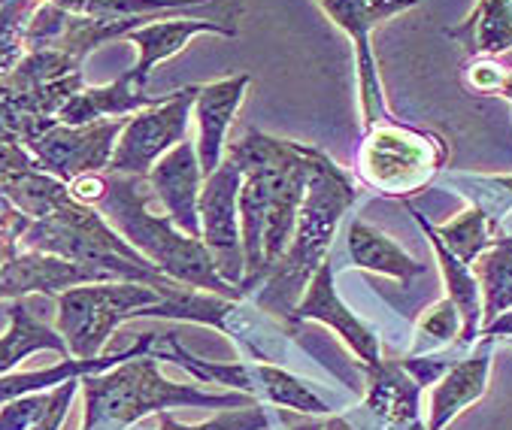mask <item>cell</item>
Masks as SVG:
<instances>
[{"label": "cell", "instance_id": "cell-2", "mask_svg": "<svg viewBox=\"0 0 512 430\" xmlns=\"http://www.w3.org/2000/svg\"><path fill=\"white\" fill-rule=\"evenodd\" d=\"M358 194L361 191L355 188L349 173L340 164H334L322 149H313L310 182H306L291 246L276 264V270L267 276V282L261 285L264 291L255 300L258 309L273 312L288 321L306 285H310V279L328 261L337 228L343 222V215L349 212V206L358 200Z\"/></svg>", "mask_w": 512, "mask_h": 430}, {"label": "cell", "instance_id": "cell-24", "mask_svg": "<svg viewBox=\"0 0 512 430\" xmlns=\"http://www.w3.org/2000/svg\"><path fill=\"white\" fill-rule=\"evenodd\" d=\"M258 373H261V400H267L273 406L297 409L306 415H331V406L313 391V385H306L294 373H288L276 364H267V361L258 364Z\"/></svg>", "mask_w": 512, "mask_h": 430}, {"label": "cell", "instance_id": "cell-14", "mask_svg": "<svg viewBox=\"0 0 512 430\" xmlns=\"http://www.w3.org/2000/svg\"><path fill=\"white\" fill-rule=\"evenodd\" d=\"M52 4L64 7L67 13L91 16V19H140V16L185 13L200 19H216L234 31H240V16H243L240 0H52Z\"/></svg>", "mask_w": 512, "mask_h": 430}, {"label": "cell", "instance_id": "cell-9", "mask_svg": "<svg viewBox=\"0 0 512 430\" xmlns=\"http://www.w3.org/2000/svg\"><path fill=\"white\" fill-rule=\"evenodd\" d=\"M322 10L334 19L337 28H343L349 34V40L355 43V64H358V85H361V110H364V128L376 125L379 119H385V97H382V85H379V73H376V61H373V49H370V31L416 7L419 0H319Z\"/></svg>", "mask_w": 512, "mask_h": 430}, {"label": "cell", "instance_id": "cell-6", "mask_svg": "<svg viewBox=\"0 0 512 430\" xmlns=\"http://www.w3.org/2000/svg\"><path fill=\"white\" fill-rule=\"evenodd\" d=\"M197 91H200V85H185L173 94H164L161 103L146 106V110L128 116V122L116 140L110 173L146 179L152 173V167L185 140Z\"/></svg>", "mask_w": 512, "mask_h": 430}, {"label": "cell", "instance_id": "cell-20", "mask_svg": "<svg viewBox=\"0 0 512 430\" xmlns=\"http://www.w3.org/2000/svg\"><path fill=\"white\" fill-rule=\"evenodd\" d=\"M446 37L458 40L473 58H494L512 49V0H479L464 25L449 28Z\"/></svg>", "mask_w": 512, "mask_h": 430}, {"label": "cell", "instance_id": "cell-3", "mask_svg": "<svg viewBox=\"0 0 512 430\" xmlns=\"http://www.w3.org/2000/svg\"><path fill=\"white\" fill-rule=\"evenodd\" d=\"M85 394L82 430H128L143 415L176 409V406H219L237 409L261 403L243 391H200L197 385H179L161 376L152 352L122 361L104 373H88L79 379Z\"/></svg>", "mask_w": 512, "mask_h": 430}, {"label": "cell", "instance_id": "cell-23", "mask_svg": "<svg viewBox=\"0 0 512 430\" xmlns=\"http://www.w3.org/2000/svg\"><path fill=\"white\" fill-rule=\"evenodd\" d=\"M434 231L464 264H473L503 234V222H497L482 206L470 203V209H464L458 219H452L449 225H437Z\"/></svg>", "mask_w": 512, "mask_h": 430}, {"label": "cell", "instance_id": "cell-30", "mask_svg": "<svg viewBox=\"0 0 512 430\" xmlns=\"http://www.w3.org/2000/svg\"><path fill=\"white\" fill-rule=\"evenodd\" d=\"M479 337H491V340H512V309L500 312L494 321H488V325L479 331Z\"/></svg>", "mask_w": 512, "mask_h": 430}, {"label": "cell", "instance_id": "cell-15", "mask_svg": "<svg viewBox=\"0 0 512 430\" xmlns=\"http://www.w3.org/2000/svg\"><path fill=\"white\" fill-rule=\"evenodd\" d=\"M367 376L364 415L373 427L403 430L419 421L422 385L406 373L400 361H379L376 367H361Z\"/></svg>", "mask_w": 512, "mask_h": 430}, {"label": "cell", "instance_id": "cell-4", "mask_svg": "<svg viewBox=\"0 0 512 430\" xmlns=\"http://www.w3.org/2000/svg\"><path fill=\"white\" fill-rule=\"evenodd\" d=\"M446 158L449 146L443 137H437L434 131L400 125L385 116L376 125L364 128L355 173L370 191L409 200L434 182Z\"/></svg>", "mask_w": 512, "mask_h": 430}, {"label": "cell", "instance_id": "cell-32", "mask_svg": "<svg viewBox=\"0 0 512 430\" xmlns=\"http://www.w3.org/2000/svg\"><path fill=\"white\" fill-rule=\"evenodd\" d=\"M509 346H512V340H509Z\"/></svg>", "mask_w": 512, "mask_h": 430}, {"label": "cell", "instance_id": "cell-17", "mask_svg": "<svg viewBox=\"0 0 512 430\" xmlns=\"http://www.w3.org/2000/svg\"><path fill=\"white\" fill-rule=\"evenodd\" d=\"M409 215L419 222V228L425 231V237L431 240V249H434V255H437V261H440V270H443V282H446V297L458 306V312H461V334H458V340H455V352H467V349H473L476 346V340H479V331H482V288H479V282H476V276H473V270H470V264H464L443 240H440V234L434 231V225L425 219V215L419 212V209H413L409 206Z\"/></svg>", "mask_w": 512, "mask_h": 430}, {"label": "cell", "instance_id": "cell-25", "mask_svg": "<svg viewBox=\"0 0 512 430\" xmlns=\"http://www.w3.org/2000/svg\"><path fill=\"white\" fill-rule=\"evenodd\" d=\"M43 0H4L0 4V79L28 55V28Z\"/></svg>", "mask_w": 512, "mask_h": 430}, {"label": "cell", "instance_id": "cell-12", "mask_svg": "<svg viewBox=\"0 0 512 430\" xmlns=\"http://www.w3.org/2000/svg\"><path fill=\"white\" fill-rule=\"evenodd\" d=\"M252 85L249 73H237L219 82H207L200 85L197 100H194V116H197V158H200V170L203 179L219 170V164L225 161V149H228V131L231 122L240 110V103L246 97V88Z\"/></svg>", "mask_w": 512, "mask_h": 430}, {"label": "cell", "instance_id": "cell-8", "mask_svg": "<svg viewBox=\"0 0 512 430\" xmlns=\"http://www.w3.org/2000/svg\"><path fill=\"white\" fill-rule=\"evenodd\" d=\"M128 119H100L91 125H49L43 134H37L28 143V152L37 158V164L58 176L61 182H73L88 173H107L116 140L122 134Z\"/></svg>", "mask_w": 512, "mask_h": 430}, {"label": "cell", "instance_id": "cell-11", "mask_svg": "<svg viewBox=\"0 0 512 430\" xmlns=\"http://www.w3.org/2000/svg\"><path fill=\"white\" fill-rule=\"evenodd\" d=\"M155 200L164 206L170 222L185 231L188 237L200 240V188H203V170L197 158V146L182 140L176 149H170L146 176Z\"/></svg>", "mask_w": 512, "mask_h": 430}, {"label": "cell", "instance_id": "cell-18", "mask_svg": "<svg viewBox=\"0 0 512 430\" xmlns=\"http://www.w3.org/2000/svg\"><path fill=\"white\" fill-rule=\"evenodd\" d=\"M164 94H149L146 88L134 85L128 73H122L119 79H113L110 85H97V88H82L76 91L58 113L61 125H91L100 119H122V116H134L146 106L161 103Z\"/></svg>", "mask_w": 512, "mask_h": 430}, {"label": "cell", "instance_id": "cell-7", "mask_svg": "<svg viewBox=\"0 0 512 430\" xmlns=\"http://www.w3.org/2000/svg\"><path fill=\"white\" fill-rule=\"evenodd\" d=\"M240 188L243 170L234 161H222L200 188V240L207 243L216 270L225 282H243V231H240Z\"/></svg>", "mask_w": 512, "mask_h": 430}, {"label": "cell", "instance_id": "cell-29", "mask_svg": "<svg viewBox=\"0 0 512 430\" xmlns=\"http://www.w3.org/2000/svg\"><path fill=\"white\" fill-rule=\"evenodd\" d=\"M34 164H37V158L28 152L25 143H0V197H4L7 182H10L16 173L28 170V167H34Z\"/></svg>", "mask_w": 512, "mask_h": 430}, {"label": "cell", "instance_id": "cell-21", "mask_svg": "<svg viewBox=\"0 0 512 430\" xmlns=\"http://www.w3.org/2000/svg\"><path fill=\"white\" fill-rule=\"evenodd\" d=\"M52 349L64 358H70L64 337L58 328H49L28 309L25 297H16L10 303V331L0 337V376H7L19 361H25L34 352Z\"/></svg>", "mask_w": 512, "mask_h": 430}, {"label": "cell", "instance_id": "cell-13", "mask_svg": "<svg viewBox=\"0 0 512 430\" xmlns=\"http://www.w3.org/2000/svg\"><path fill=\"white\" fill-rule=\"evenodd\" d=\"M197 34H219V37H237L240 31L216 22V19H200V16H185V13H164L140 28H134L125 40H131L140 52L137 64L128 70L131 82L140 88H149V76L152 70L179 55Z\"/></svg>", "mask_w": 512, "mask_h": 430}, {"label": "cell", "instance_id": "cell-28", "mask_svg": "<svg viewBox=\"0 0 512 430\" xmlns=\"http://www.w3.org/2000/svg\"><path fill=\"white\" fill-rule=\"evenodd\" d=\"M467 85L473 91L482 94H500V97H512V73L506 67H500L491 58H476L467 67Z\"/></svg>", "mask_w": 512, "mask_h": 430}, {"label": "cell", "instance_id": "cell-5", "mask_svg": "<svg viewBox=\"0 0 512 430\" xmlns=\"http://www.w3.org/2000/svg\"><path fill=\"white\" fill-rule=\"evenodd\" d=\"M164 294L143 282H91L58 294L55 328L67 343L70 358H100L113 331L128 318H140L143 309L158 306Z\"/></svg>", "mask_w": 512, "mask_h": 430}, {"label": "cell", "instance_id": "cell-31", "mask_svg": "<svg viewBox=\"0 0 512 430\" xmlns=\"http://www.w3.org/2000/svg\"><path fill=\"white\" fill-rule=\"evenodd\" d=\"M19 243H0V264H4V255L10 252V249H16Z\"/></svg>", "mask_w": 512, "mask_h": 430}, {"label": "cell", "instance_id": "cell-22", "mask_svg": "<svg viewBox=\"0 0 512 430\" xmlns=\"http://www.w3.org/2000/svg\"><path fill=\"white\" fill-rule=\"evenodd\" d=\"M479 288H482V328L500 312L512 309V237L500 234L473 264H470Z\"/></svg>", "mask_w": 512, "mask_h": 430}, {"label": "cell", "instance_id": "cell-27", "mask_svg": "<svg viewBox=\"0 0 512 430\" xmlns=\"http://www.w3.org/2000/svg\"><path fill=\"white\" fill-rule=\"evenodd\" d=\"M264 427H270V415L264 412V403L228 409L203 424H179L173 415L158 412V430H264Z\"/></svg>", "mask_w": 512, "mask_h": 430}, {"label": "cell", "instance_id": "cell-16", "mask_svg": "<svg viewBox=\"0 0 512 430\" xmlns=\"http://www.w3.org/2000/svg\"><path fill=\"white\" fill-rule=\"evenodd\" d=\"M497 340L479 337L473 355L455 361L449 373L434 385L431 391V412L425 430H443L449 427L467 406H473L488 391V373H491V349Z\"/></svg>", "mask_w": 512, "mask_h": 430}, {"label": "cell", "instance_id": "cell-1", "mask_svg": "<svg viewBox=\"0 0 512 430\" xmlns=\"http://www.w3.org/2000/svg\"><path fill=\"white\" fill-rule=\"evenodd\" d=\"M149 179L143 176H122L104 173V197L97 200V212L164 276L191 285L197 291L222 294L231 300H246L237 285L225 282L216 270V261L207 243L179 231L170 215H158L149 209L152 200Z\"/></svg>", "mask_w": 512, "mask_h": 430}, {"label": "cell", "instance_id": "cell-26", "mask_svg": "<svg viewBox=\"0 0 512 430\" xmlns=\"http://www.w3.org/2000/svg\"><path fill=\"white\" fill-rule=\"evenodd\" d=\"M461 334V312L458 306L443 297L437 300L434 306H428L419 321H416V340H413V349L409 355H434V352H443L446 346H455Z\"/></svg>", "mask_w": 512, "mask_h": 430}, {"label": "cell", "instance_id": "cell-10", "mask_svg": "<svg viewBox=\"0 0 512 430\" xmlns=\"http://www.w3.org/2000/svg\"><path fill=\"white\" fill-rule=\"evenodd\" d=\"M310 318L337 331V337L352 349V355L361 361V367H376L382 361L379 337L340 300V294L334 288V261L331 258L319 267V273L310 279V285H306L300 303L294 306V312L285 321V331L291 334V328H297L300 321H310Z\"/></svg>", "mask_w": 512, "mask_h": 430}, {"label": "cell", "instance_id": "cell-19", "mask_svg": "<svg viewBox=\"0 0 512 430\" xmlns=\"http://www.w3.org/2000/svg\"><path fill=\"white\" fill-rule=\"evenodd\" d=\"M346 246H349V258L355 267L370 270V273H382L400 282H409L413 276L425 273V264H419L416 258H409L391 237H385L382 231H376L373 225L352 219L349 231H346Z\"/></svg>", "mask_w": 512, "mask_h": 430}]
</instances>
